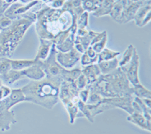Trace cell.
I'll return each mask as SVG.
<instances>
[{
	"mask_svg": "<svg viewBox=\"0 0 151 134\" xmlns=\"http://www.w3.org/2000/svg\"><path fill=\"white\" fill-rule=\"evenodd\" d=\"M17 124L15 114L9 109L3 100H0V131L5 132L11 129V126Z\"/></svg>",
	"mask_w": 151,
	"mask_h": 134,
	"instance_id": "obj_8",
	"label": "cell"
},
{
	"mask_svg": "<svg viewBox=\"0 0 151 134\" xmlns=\"http://www.w3.org/2000/svg\"><path fill=\"white\" fill-rule=\"evenodd\" d=\"M36 19V12L30 11L27 13L26 17L14 20L10 26L0 32V59L12 58Z\"/></svg>",
	"mask_w": 151,
	"mask_h": 134,
	"instance_id": "obj_4",
	"label": "cell"
},
{
	"mask_svg": "<svg viewBox=\"0 0 151 134\" xmlns=\"http://www.w3.org/2000/svg\"><path fill=\"white\" fill-rule=\"evenodd\" d=\"M104 0H81L82 7L85 12L94 13L101 5Z\"/></svg>",
	"mask_w": 151,
	"mask_h": 134,
	"instance_id": "obj_23",
	"label": "cell"
},
{
	"mask_svg": "<svg viewBox=\"0 0 151 134\" xmlns=\"http://www.w3.org/2000/svg\"><path fill=\"white\" fill-rule=\"evenodd\" d=\"M141 99L147 108H151V99Z\"/></svg>",
	"mask_w": 151,
	"mask_h": 134,
	"instance_id": "obj_40",
	"label": "cell"
},
{
	"mask_svg": "<svg viewBox=\"0 0 151 134\" xmlns=\"http://www.w3.org/2000/svg\"><path fill=\"white\" fill-rule=\"evenodd\" d=\"M9 7V5L5 4L2 0H0V17L4 15L5 10Z\"/></svg>",
	"mask_w": 151,
	"mask_h": 134,
	"instance_id": "obj_39",
	"label": "cell"
},
{
	"mask_svg": "<svg viewBox=\"0 0 151 134\" xmlns=\"http://www.w3.org/2000/svg\"><path fill=\"white\" fill-rule=\"evenodd\" d=\"M114 0H104L101 7L94 13H92L94 17H100L102 16L110 15L113 6L114 5Z\"/></svg>",
	"mask_w": 151,
	"mask_h": 134,
	"instance_id": "obj_21",
	"label": "cell"
},
{
	"mask_svg": "<svg viewBox=\"0 0 151 134\" xmlns=\"http://www.w3.org/2000/svg\"><path fill=\"white\" fill-rule=\"evenodd\" d=\"M33 1H34V0H18V2H21V3H23V4L29 3V2H33Z\"/></svg>",
	"mask_w": 151,
	"mask_h": 134,
	"instance_id": "obj_43",
	"label": "cell"
},
{
	"mask_svg": "<svg viewBox=\"0 0 151 134\" xmlns=\"http://www.w3.org/2000/svg\"><path fill=\"white\" fill-rule=\"evenodd\" d=\"M102 99H103V97L98 93H94V92H90L89 96H88L86 103L89 104V105H96L101 101Z\"/></svg>",
	"mask_w": 151,
	"mask_h": 134,
	"instance_id": "obj_34",
	"label": "cell"
},
{
	"mask_svg": "<svg viewBox=\"0 0 151 134\" xmlns=\"http://www.w3.org/2000/svg\"><path fill=\"white\" fill-rule=\"evenodd\" d=\"M80 63L82 67H86L88 65H91V64H94L98 63V57L94 58V59H91L90 58L86 52L82 54L80 58Z\"/></svg>",
	"mask_w": 151,
	"mask_h": 134,
	"instance_id": "obj_31",
	"label": "cell"
},
{
	"mask_svg": "<svg viewBox=\"0 0 151 134\" xmlns=\"http://www.w3.org/2000/svg\"><path fill=\"white\" fill-rule=\"evenodd\" d=\"M24 78L31 80H41L45 78V74L40 65L36 62L35 64L21 71Z\"/></svg>",
	"mask_w": 151,
	"mask_h": 134,
	"instance_id": "obj_10",
	"label": "cell"
},
{
	"mask_svg": "<svg viewBox=\"0 0 151 134\" xmlns=\"http://www.w3.org/2000/svg\"><path fill=\"white\" fill-rule=\"evenodd\" d=\"M86 53L87 54L88 56L90 57V58H91V59H94V58H96V57H98V54L95 52V51H94V49H92V47L90 46L88 48L86 49Z\"/></svg>",
	"mask_w": 151,
	"mask_h": 134,
	"instance_id": "obj_38",
	"label": "cell"
},
{
	"mask_svg": "<svg viewBox=\"0 0 151 134\" xmlns=\"http://www.w3.org/2000/svg\"><path fill=\"white\" fill-rule=\"evenodd\" d=\"M13 21L9 19V17H5V15L0 17V30L2 31V30L5 29L9 26H10L12 24Z\"/></svg>",
	"mask_w": 151,
	"mask_h": 134,
	"instance_id": "obj_36",
	"label": "cell"
},
{
	"mask_svg": "<svg viewBox=\"0 0 151 134\" xmlns=\"http://www.w3.org/2000/svg\"><path fill=\"white\" fill-rule=\"evenodd\" d=\"M90 94V90L88 88L86 87V89H83L82 90L79 91V98L80 101H82L84 103H86L88 101V99L89 96Z\"/></svg>",
	"mask_w": 151,
	"mask_h": 134,
	"instance_id": "obj_37",
	"label": "cell"
},
{
	"mask_svg": "<svg viewBox=\"0 0 151 134\" xmlns=\"http://www.w3.org/2000/svg\"><path fill=\"white\" fill-rule=\"evenodd\" d=\"M119 55H120L119 52L113 51L110 49L104 48L99 54H98V63L104 62V61L111 60V59L117 58Z\"/></svg>",
	"mask_w": 151,
	"mask_h": 134,
	"instance_id": "obj_25",
	"label": "cell"
},
{
	"mask_svg": "<svg viewBox=\"0 0 151 134\" xmlns=\"http://www.w3.org/2000/svg\"><path fill=\"white\" fill-rule=\"evenodd\" d=\"M62 9L69 12L71 14H76L78 16L82 14L83 12H85L82 7L81 0H68V1H66Z\"/></svg>",
	"mask_w": 151,
	"mask_h": 134,
	"instance_id": "obj_17",
	"label": "cell"
},
{
	"mask_svg": "<svg viewBox=\"0 0 151 134\" xmlns=\"http://www.w3.org/2000/svg\"><path fill=\"white\" fill-rule=\"evenodd\" d=\"M107 37H108V36H107V34H106L101 40L91 46L97 54H99L104 49L106 48V43H107Z\"/></svg>",
	"mask_w": 151,
	"mask_h": 134,
	"instance_id": "obj_29",
	"label": "cell"
},
{
	"mask_svg": "<svg viewBox=\"0 0 151 134\" xmlns=\"http://www.w3.org/2000/svg\"><path fill=\"white\" fill-rule=\"evenodd\" d=\"M2 1H3L5 4H7L8 5H9V6H10V5H12L13 3L17 2L18 0H2Z\"/></svg>",
	"mask_w": 151,
	"mask_h": 134,
	"instance_id": "obj_41",
	"label": "cell"
},
{
	"mask_svg": "<svg viewBox=\"0 0 151 134\" xmlns=\"http://www.w3.org/2000/svg\"><path fill=\"white\" fill-rule=\"evenodd\" d=\"M87 88L90 92L98 93L103 98L134 96L132 86L119 67L109 74L101 75Z\"/></svg>",
	"mask_w": 151,
	"mask_h": 134,
	"instance_id": "obj_2",
	"label": "cell"
},
{
	"mask_svg": "<svg viewBox=\"0 0 151 134\" xmlns=\"http://www.w3.org/2000/svg\"><path fill=\"white\" fill-rule=\"evenodd\" d=\"M88 17H89V13L87 12H83L82 14L78 16L76 21L77 29H87L88 25Z\"/></svg>",
	"mask_w": 151,
	"mask_h": 134,
	"instance_id": "obj_28",
	"label": "cell"
},
{
	"mask_svg": "<svg viewBox=\"0 0 151 134\" xmlns=\"http://www.w3.org/2000/svg\"><path fill=\"white\" fill-rule=\"evenodd\" d=\"M74 84H75L76 87L77 88L78 90H82L83 89H86L88 86V81L86 78L84 76L83 74H81L78 77V78L74 81Z\"/></svg>",
	"mask_w": 151,
	"mask_h": 134,
	"instance_id": "obj_32",
	"label": "cell"
},
{
	"mask_svg": "<svg viewBox=\"0 0 151 134\" xmlns=\"http://www.w3.org/2000/svg\"><path fill=\"white\" fill-rule=\"evenodd\" d=\"M3 101L7 108L9 109H12L17 104L26 101V98L21 88H19V89H12L10 96L3 99Z\"/></svg>",
	"mask_w": 151,
	"mask_h": 134,
	"instance_id": "obj_12",
	"label": "cell"
},
{
	"mask_svg": "<svg viewBox=\"0 0 151 134\" xmlns=\"http://www.w3.org/2000/svg\"><path fill=\"white\" fill-rule=\"evenodd\" d=\"M12 70L10 59L2 58L0 59V75L5 74Z\"/></svg>",
	"mask_w": 151,
	"mask_h": 134,
	"instance_id": "obj_30",
	"label": "cell"
},
{
	"mask_svg": "<svg viewBox=\"0 0 151 134\" xmlns=\"http://www.w3.org/2000/svg\"><path fill=\"white\" fill-rule=\"evenodd\" d=\"M124 9H125V6L122 4V2H121L120 0H118V1L114 2V5H113V9H112L111 12H110V16L116 22L118 23L119 19H120L121 14H122V11H123Z\"/></svg>",
	"mask_w": 151,
	"mask_h": 134,
	"instance_id": "obj_26",
	"label": "cell"
},
{
	"mask_svg": "<svg viewBox=\"0 0 151 134\" xmlns=\"http://www.w3.org/2000/svg\"><path fill=\"white\" fill-rule=\"evenodd\" d=\"M82 54L79 53L75 48L67 52L57 51L56 61L60 66L65 69H72L80 61Z\"/></svg>",
	"mask_w": 151,
	"mask_h": 134,
	"instance_id": "obj_7",
	"label": "cell"
},
{
	"mask_svg": "<svg viewBox=\"0 0 151 134\" xmlns=\"http://www.w3.org/2000/svg\"><path fill=\"white\" fill-rule=\"evenodd\" d=\"M24 78L21 71H15V70H10L8 73L2 75H0V79L2 80L3 85L10 86L14 85L17 81L20 80Z\"/></svg>",
	"mask_w": 151,
	"mask_h": 134,
	"instance_id": "obj_16",
	"label": "cell"
},
{
	"mask_svg": "<svg viewBox=\"0 0 151 134\" xmlns=\"http://www.w3.org/2000/svg\"><path fill=\"white\" fill-rule=\"evenodd\" d=\"M132 90L134 96L139 99H151L150 90L143 86L141 83L132 86Z\"/></svg>",
	"mask_w": 151,
	"mask_h": 134,
	"instance_id": "obj_24",
	"label": "cell"
},
{
	"mask_svg": "<svg viewBox=\"0 0 151 134\" xmlns=\"http://www.w3.org/2000/svg\"><path fill=\"white\" fill-rule=\"evenodd\" d=\"M127 120L144 130L148 131L149 133L151 132V123L148 122L143 115V114L139 112H134L132 114H129V117H127Z\"/></svg>",
	"mask_w": 151,
	"mask_h": 134,
	"instance_id": "obj_14",
	"label": "cell"
},
{
	"mask_svg": "<svg viewBox=\"0 0 151 134\" xmlns=\"http://www.w3.org/2000/svg\"><path fill=\"white\" fill-rule=\"evenodd\" d=\"M141 2L143 5H151V0H141Z\"/></svg>",
	"mask_w": 151,
	"mask_h": 134,
	"instance_id": "obj_42",
	"label": "cell"
},
{
	"mask_svg": "<svg viewBox=\"0 0 151 134\" xmlns=\"http://www.w3.org/2000/svg\"><path fill=\"white\" fill-rule=\"evenodd\" d=\"M134 49H135V47L132 44H130L126 48V49L125 50V52L122 53L121 59L119 60V67H122V66L125 65L126 64L130 62L132 56H133Z\"/></svg>",
	"mask_w": 151,
	"mask_h": 134,
	"instance_id": "obj_27",
	"label": "cell"
},
{
	"mask_svg": "<svg viewBox=\"0 0 151 134\" xmlns=\"http://www.w3.org/2000/svg\"><path fill=\"white\" fill-rule=\"evenodd\" d=\"M132 2H141V0H132Z\"/></svg>",
	"mask_w": 151,
	"mask_h": 134,
	"instance_id": "obj_44",
	"label": "cell"
},
{
	"mask_svg": "<svg viewBox=\"0 0 151 134\" xmlns=\"http://www.w3.org/2000/svg\"><path fill=\"white\" fill-rule=\"evenodd\" d=\"M40 46L34 59L36 61H44L49 55L54 43L52 40H40Z\"/></svg>",
	"mask_w": 151,
	"mask_h": 134,
	"instance_id": "obj_15",
	"label": "cell"
},
{
	"mask_svg": "<svg viewBox=\"0 0 151 134\" xmlns=\"http://www.w3.org/2000/svg\"><path fill=\"white\" fill-rule=\"evenodd\" d=\"M125 73L128 80L132 86L139 83V67H140V56L137 52V49H134L133 56L129 63L122 67H119Z\"/></svg>",
	"mask_w": 151,
	"mask_h": 134,
	"instance_id": "obj_6",
	"label": "cell"
},
{
	"mask_svg": "<svg viewBox=\"0 0 151 134\" xmlns=\"http://www.w3.org/2000/svg\"><path fill=\"white\" fill-rule=\"evenodd\" d=\"M66 1L67 0H47L45 4L52 9H59L63 7Z\"/></svg>",
	"mask_w": 151,
	"mask_h": 134,
	"instance_id": "obj_33",
	"label": "cell"
},
{
	"mask_svg": "<svg viewBox=\"0 0 151 134\" xmlns=\"http://www.w3.org/2000/svg\"><path fill=\"white\" fill-rule=\"evenodd\" d=\"M81 69H82V74H84V76L87 79L88 86L96 82L97 80L102 75L98 64H94L91 65L83 67V68Z\"/></svg>",
	"mask_w": 151,
	"mask_h": 134,
	"instance_id": "obj_13",
	"label": "cell"
},
{
	"mask_svg": "<svg viewBox=\"0 0 151 134\" xmlns=\"http://www.w3.org/2000/svg\"><path fill=\"white\" fill-rule=\"evenodd\" d=\"M98 32H94L93 30H88V33L83 36H79L76 35L75 44L80 45L84 49L85 51H86V49L91 46L93 38L98 34Z\"/></svg>",
	"mask_w": 151,
	"mask_h": 134,
	"instance_id": "obj_20",
	"label": "cell"
},
{
	"mask_svg": "<svg viewBox=\"0 0 151 134\" xmlns=\"http://www.w3.org/2000/svg\"><path fill=\"white\" fill-rule=\"evenodd\" d=\"M75 38L76 35L72 34L71 33H70L68 37L63 43L59 45H55L57 51L60 52H67L72 49L74 48L75 45Z\"/></svg>",
	"mask_w": 151,
	"mask_h": 134,
	"instance_id": "obj_22",
	"label": "cell"
},
{
	"mask_svg": "<svg viewBox=\"0 0 151 134\" xmlns=\"http://www.w3.org/2000/svg\"><path fill=\"white\" fill-rule=\"evenodd\" d=\"M34 24L40 40H54L61 33L71 28L73 22L72 14L61 8L52 9L44 5L36 12Z\"/></svg>",
	"mask_w": 151,
	"mask_h": 134,
	"instance_id": "obj_1",
	"label": "cell"
},
{
	"mask_svg": "<svg viewBox=\"0 0 151 134\" xmlns=\"http://www.w3.org/2000/svg\"><path fill=\"white\" fill-rule=\"evenodd\" d=\"M12 88L10 86L2 85L0 86V100H3L9 97L12 93Z\"/></svg>",
	"mask_w": 151,
	"mask_h": 134,
	"instance_id": "obj_35",
	"label": "cell"
},
{
	"mask_svg": "<svg viewBox=\"0 0 151 134\" xmlns=\"http://www.w3.org/2000/svg\"><path fill=\"white\" fill-rule=\"evenodd\" d=\"M97 64H98L102 75H105V74H109V73L112 72L116 68H118L119 59L117 58H115V59H111V60L104 61V62H98Z\"/></svg>",
	"mask_w": 151,
	"mask_h": 134,
	"instance_id": "obj_18",
	"label": "cell"
},
{
	"mask_svg": "<svg viewBox=\"0 0 151 134\" xmlns=\"http://www.w3.org/2000/svg\"><path fill=\"white\" fill-rule=\"evenodd\" d=\"M151 5H144L136 12L134 21L137 27L142 28L150 23L151 20Z\"/></svg>",
	"mask_w": 151,
	"mask_h": 134,
	"instance_id": "obj_9",
	"label": "cell"
},
{
	"mask_svg": "<svg viewBox=\"0 0 151 134\" xmlns=\"http://www.w3.org/2000/svg\"><path fill=\"white\" fill-rule=\"evenodd\" d=\"M60 86L58 83L45 78L41 80H30L21 89L26 101L52 110L58 103Z\"/></svg>",
	"mask_w": 151,
	"mask_h": 134,
	"instance_id": "obj_3",
	"label": "cell"
},
{
	"mask_svg": "<svg viewBox=\"0 0 151 134\" xmlns=\"http://www.w3.org/2000/svg\"><path fill=\"white\" fill-rule=\"evenodd\" d=\"M79 100V90L74 83H62L60 86L59 101L63 104L68 113L70 124H73L78 117H84L78 108Z\"/></svg>",
	"mask_w": 151,
	"mask_h": 134,
	"instance_id": "obj_5",
	"label": "cell"
},
{
	"mask_svg": "<svg viewBox=\"0 0 151 134\" xmlns=\"http://www.w3.org/2000/svg\"><path fill=\"white\" fill-rule=\"evenodd\" d=\"M11 66L12 70L23 71L36 63V61L33 59H10Z\"/></svg>",
	"mask_w": 151,
	"mask_h": 134,
	"instance_id": "obj_19",
	"label": "cell"
},
{
	"mask_svg": "<svg viewBox=\"0 0 151 134\" xmlns=\"http://www.w3.org/2000/svg\"><path fill=\"white\" fill-rule=\"evenodd\" d=\"M0 32H1V30H0Z\"/></svg>",
	"mask_w": 151,
	"mask_h": 134,
	"instance_id": "obj_46",
	"label": "cell"
},
{
	"mask_svg": "<svg viewBox=\"0 0 151 134\" xmlns=\"http://www.w3.org/2000/svg\"><path fill=\"white\" fill-rule=\"evenodd\" d=\"M142 5H144L141 2H132L129 6H127V7L123 9L122 14H121L120 19H119V21L118 22L119 24H127V23L133 21L136 12Z\"/></svg>",
	"mask_w": 151,
	"mask_h": 134,
	"instance_id": "obj_11",
	"label": "cell"
},
{
	"mask_svg": "<svg viewBox=\"0 0 151 134\" xmlns=\"http://www.w3.org/2000/svg\"><path fill=\"white\" fill-rule=\"evenodd\" d=\"M2 85H3V83H2V80H1V79H0V86H2Z\"/></svg>",
	"mask_w": 151,
	"mask_h": 134,
	"instance_id": "obj_45",
	"label": "cell"
}]
</instances>
